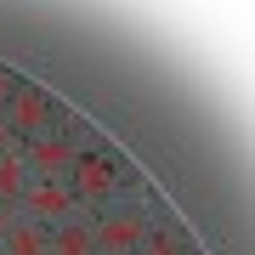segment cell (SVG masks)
<instances>
[{"label":"cell","mask_w":255,"mask_h":255,"mask_svg":"<svg viewBox=\"0 0 255 255\" xmlns=\"http://www.w3.org/2000/svg\"><path fill=\"white\" fill-rule=\"evenodd\" d=\"M0 119H6V130L17 142H34V136H46V130H57V102L40 91V85H17V91L6 97V108H0Z\"/></svg>","instance_id":"obj_3"},{"label":"cell","mask_w":255,"mask_h":255,"mask_svg":"<svg viewBox=\"0 0 255 255\" xmlns=\"http://www.w3.org/2000/svg\"><path fill=\"white\" fill-rule=\"evenodd\" d=\"M147 233H153V221H147L142 204H108L91 227V244H97V255H136Z\"/></svg>","instance_id":"obj_2"},{"label":"cell","mask_w":255,"mask_h":255,"mask_svg":"<svg viewBox=\"0 0 255 255\" xmlns=\"http://www.w3.org/2000/svg\"><path fill=\"white\" fill-rule=\"evenodd\" d=\"M28 182H34V176H28V164H23V147H6V153H0V204L17 210V199L28 193Z\"/></svg>","instance_id":"obj_7"},{"label":"cell","mask_w":255,"mask_h":255,"mask_svg":"<svg viewBox=\"0 0 255 255\" xmlns=\"http://www.w3.org/2000/svg\"><path fill=\"white\" fill-rule=\"evenodd\" d=\"M136 255H187V250H182V233H159V227H153V233L136 244Z\"/></svg>","instance_id":"obj_9"},{"label":"cell","mask_w":255,"mask_h":255,"mask_svg":"<svg viewBox=\"0 0 255 255\" xmlns=\"http://www.w3.org/2000/svg\"><path fill=\"white\" fill-rule=\"evenodd\" d=\"M74 210H80V199L68 193V182H28V193L17 199V216L34 221V227H57V221H68Z\"/></svg>","instance_id":"obj_5"},{"label":"cell","mask_w":255,"mask_h":255,"mask_svg":"<svg viewBox=\"0 0 255 255\" xmlns=\"http://www.w3.org/2000/svg\"><path fill=\"white\" fill-rule=\"evenodd\" d=\"M114 187H119V164H114V153L85 142L80 153H74V164H68V193H74L80 204H91V210H108Z\"/></svg>","instance_id":"obj_1"},{"label":"cell","mask_w":255,"mask_h":255,"mask_svg":"<svg viewBox=\"0 0 255 255\" xmlns=\"http://www.w3.org/2000/svg\"><path fill=\"white\" fill-rule=\"evenodd\" d=\"M11 221H17V210H11V204H0V238H6V227H11Z\"/></svg>","instance_id":"obj_10"},{"label":"cell","mask_w":255,"mask_h":255,"mask_svg":"<svg viewBox=\"0 0 255 255\" xmlns=\"http://www.w3.org/2000/svg\"><path fill=\"white\" fill-rule=\"evenodd\" d=\"M97 216H102V210L80 204L68 221H57V227L46 233V255H97V244H91V227H97Z\"/></svg>","instance_id":"obj_6"},{"label":"cell","mask_w":255,"mask_h":255,"mask_svg":"<svg viewBox=\"0 0 255 255\" xmlns=\"http://www.w3.org/2000/svg\"><path fill=\"white\" fill-rule=\"evenodd\" d=\"M0 255H46V227H34V221H11L6 238H0Z\"/></svg>","instance_id":"obj_8"},{"label":"cell","mask_w":255,"mask_h":255,"mask_svg":"<svg viewBox=\"0 0 255 255\" xmlns=\"http://www.w3.org/2000/svg\"><path fill=\"white\" fill-rule=\"evenodd\" d=\"M17 91V85H11V74H0V108H6V97Z\"/></svg>","instance_id":"obj_12"},{"label":"cell","mask_w":255,"mask_h":255,"mask_svg":"<svg viewBox=\"0 0 255 255\" xmlns=\"http://www.w3.org/2000/svg\"><path fill=\"white\" fill-rule=\"evenodd\" d=\"M6 147H23V142L11 136V130H6V119H0V153H6Z\"/></svg>","instance_id":"obj_11"},{"label":"cell","mask_w":255,"mask_h":255,"mask_svg":"<svg viewBox=\"0 0 255 255\" xmlns=\"http://www.w3.org/2000/svg\"><path fill=\"white\" fill-rule=\"evenodd\" d=\"M74 153H80V142L63 136V130H46V136L23 142V164H28V176H34V182H68Z\"/></svg>","instance_id":"obj_4"}]
</instances>
